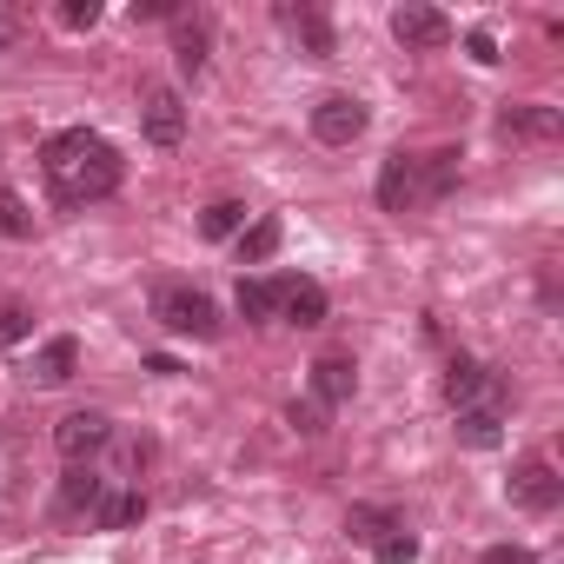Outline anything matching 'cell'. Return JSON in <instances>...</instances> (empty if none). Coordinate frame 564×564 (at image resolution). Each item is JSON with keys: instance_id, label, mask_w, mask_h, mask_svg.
I'll list each match as a JSON object with an SVG mask.
<instances>
[{"instance_id": "1", "label": "cell", "mask_w": 564, "mask_h": 564, "mask_svg": "<svg viewBox=\"0 0 564 564\" xmlns=\"http://www.w3.org/2000/svg\"><path fill=\"white\" fill-rule=\"evenodd\" d=\"M41 166H47V180H54V199H61V206L107 199V193H120V173H127V160H120L100 133H87V127L54 133V140L41 147Z\"/></svg>"}, {"instance_id": "2", "label": "cell", "mask_w": 564, "mask_h": 564, "mask_svg": "<svg viewBox=\"0 0 564 564\" xmlns=\"http://www.w3.org/2000/svg\"><path fill=\"white\" fill-rule=\"evenodd\" d=\"M153 319H160L173 339H219V306H213L199 286H160V293H153Z\"/></svg>"}, {"instance_id": "3", "label": "cell", "mask_w": 564, "mask_h": 564, "mask_svg": "<svg viewBox=\"0 0 564 564\" xmlns=\"http://www.w3.org/2000/svg\"><path fill=\"white\" fill-rule=\"evenodd\" d=\"M272 313L286 319V326H300V333H313V326H326V286L306 279V272L272 279Z\"/></svg>"}, {"instance_id": "4", "label": "cell", "mask_w": 564, "mask_h": 564, "mask_svg": "<svg viewBox=\"0 0 564 564\" xmlns=\"http://www.w3.org/2000/svg\"><path fill=\"white\" fill-rule=\"evenodd\" d=\"M505 498H511L518 511H538V518H544V511H557V505H564V478H557L544 458H524V465L511 471Z\"/></svg>"}, {"instance_id": "5", "label": "cell", "mask_w": 564, "mask_h": 564, "mask_svg": "<svg viewBox=\"0 0 564 564\" xmlns=\"http://www.w3.org/2000/svg\"><path fill=\"white\" fill-rule=\"evenodd\" d=\"M359 133H366V100L326 94V100L313 107V140H319V147H352Z\"/></svg>"}, {"instance_id": "6", "label": "cell", "mask_w": 564, "mask_h": 564, "mask_svg": "<svg viewBox=\"0 0 564 564\" xmlns=\"http://www.w3.org/2000/svg\"><path fill=\"white\" fill-rule=\"evenodd\" d=\"M107 438H113L107 412H67V419L54 425V445H61V458H67V465H87Z\"/></svg>"}, {"instance_id": "7", "label": "cell", "mask_w": 564, "mask_h": 564, "mask_svg": "<svg viewBox=\"0 0 564 564\" xmlns=\"http://www.w3.org/2000/svg\"><path fill=\"white\" fill-rule=\"evenodd\" d=\"M140 127H147L153 147H180V140H186V100H180L173 87H153L147 107H140Z\"/></svg>"}, {"instance_id": "8", "label": "cell", "mask_w": 564, "mask_h": 564, "mask_svg": "<svg viewBox=\"0 0 564 564\" xmlns=\"http://www.w3.org/2000/svg\"><path fill=\"white\" fill-rule=\"evenodd\" d=\"M392 34L405 47H445L452 41V21L438 8H425V0H405V8H392Z\"/></svg>"}, {"instance_id": "9", "label": "cell", "mask_w": 564, "mask_h": 564, "mask_svg": "<svg viewBox=\"0 0 564 564\" xmlns=\"http://www.w3.org/2000/svg\"><path fill=\"white\" fill-rule=\"evenodd\" d=\"M379 206H386V213H412V206H419V160H412V153H392V160L379 166Z\"/></svg>"}, {"instance_id": "10", "label": "cell", "mask_w": 564, "mask_h": 564, "mask_svg": "<svg viewBox=\"0 0 564 564\" xmlns=\"http://www.w3.org/2000/svg\"><path fill=\"white\" fill-rule=\"evenodd\" d=\"M352 386H359V366H352L346 352H326V359L313 366V405H319V412L346 405V399H352Z\"/></svg>"}, {"instance_id": "11", "label": "cell", "mask_w": 564, "mask_h": 564, "mask_svg": "<svg viewBox=\"0 0 564 564\" xmlns=\"http://www.w3.org/2000/svg\"><path fill=\"white\" fill-rule=\"evenodd\" d=\"M445 399L465 412V405H498V386H491V372L478 366V359H452L445 366Z\"/></svg>"}, {"instance_id": "12", "label": "cell", "mask_w": 564, "mask_h": 564, "mask_svg": "<svg viewBox=\"0 0 564 564\" xmlns=\"http://www.w3.org/2000/svg\"><path fill=\"white\" fill-rule=\"evenodd\" d=\"M279 21H286V34L313 54V61H333L339 54V41H333V21L319 14V8H279Z\"/></svg>"}, {"instance_id": "13", "label": "cell", "mask_w": 564, "mask_h": 564, "mask_svg": "<svg viewBox=\"0 0 564 564\" xmlns=\"http://www.w3.org/2000/svg\"><path fill=\"white\" fill-rule=\"evenodd\" d=\"M498 127H505L511 140H557V133H564V113H557V107H531V100H524V107H505V113H498Z\"/></svg>"}, {"instance_id": "14", "label": "cell", "mask_w": 564, "mask_h": 564, "mask_svg": "<svg viewBox=\"0 0 564 564\" xmlns=\"http://www.w3.org/2000/svg\"><path fill=\"white\" fill-rule=\"evenodd\" d=\"M74 372H80V339L61 333V339H47V346L34 352V386H67Z\"/></svg>"}, {"instance_id": "15", "label": "cell", "mask_w": 564, "mask_h": 564, "mask_svg": "<svg viewBox=\"0 0 564 564\" xmlns=\"http://www.w3.org/2000/svg\"><path fill=\"white\" fill-rule=\"evenodd\" d=\"M452 432H458V445H471V452H491V445L505 438V405H465Z\"/></svg>"}, {"instance_id": "16", "label": "cell", "mask_w": 564, "mask_h": 564, "mask_svg": "<svg viewBox=\"0 0 564 564\" xmlns=\"http://www.w3.org/2000/svg\"><path fill=\"white\" fill-rule=\"evenodd\" d=\"M206 21L199 14H173V61H180V74H206Z\"/></svg>"}, {"instance_id": "17", "label": "cell", "mask_w": 564, "mask_h": 564, "mask_svg": "<svg viewBox=\"0 0 564 564\" xmlns=\"http://www.w3.org/2000/svg\"><path fill=\"white\" fill-rule=\"evenodd\" d=\"M452 186H458V153H452V147L425 153V160H419V206H438Z\"/></svg>"}, {"instance_id": "18", "label": "cell", "mask_w": 564, "mask_h": 564, "mask_svg": "<svg viewBox=\"0 0 564 564\" xmlns=\"http://www.w3.org/2000/svg\"><path fill=\"white\" fill-rule=\"evenodd\" d=\"M140 518H147V491H100V505H94V524L100 531H127Z\"/></svg>"}, {"instance_id": "19", "label": "cell", "mask_w": 564, "mask_h": 564, "mask_svg": "<svg viewBox=\"0 0 564 564\" xmlns=\"http://www.w3.org/2000/svg\"><path fill=\"white\" fill-rule=\"evenodd\" d=\"M100 491H107V478H100L94 465H74V471L61 478V511H67V518H74V511H94Z\"/></svg>"}, {"instance_id": "20", "label": "cell", "mask_w": 564, "mask_h": 564, "mask_svg": "<svg viewBox=\"0 0 564 564\" xmlns=\"http://www.w3.org/2000/svg\"><path fill=\"white\" fill-rule=\"evenodd\" d=\"M199 232H206V239H239V232H246V199H213V206L199 213Z\"/></svg>"}, {"instance_id": "21", "label": "cell", "mask_w": 564, "mask_h": 564, "mask_svg": "<svg viewBox=\"0 0 564 564\" xmlns=\"http://www.w3.org/2000/svg\"><path fill=\"white\" fill-rule=\"evenodd\" d=\"M279 252V219L265 213V219H252L246 232H239V265H265Z\"/></svg>"}, {"instance_id": "22", "label": "cell", "mask_w": 564, "mask_h": 564, "mask_svg": "<svg viewBox=\"0 0 564 564\" xmlns=\"http://www.w3.org/2000/svg\"><path fill=\"white\" fill-rule=\"evenodd\" d=\"M392 524H399V518H392V511H379V505H352V518H346V531H352L359 544H379Z\"/></svg>"}, {"instance_id": "23", "label": "cell", "mask_w": 564, "mask_h": 564, "mask_svg": "<svg viewBox=\"0 0 564 564\" xmlns=\"http://www.w3.org/2000/svg\"><path fill=\"white\" fill-rule=\"evenodd\" d=\"M232 306H239V319H272V279H239Z\"/></svg>"}, {"instance_id": "24", "label": "cell", "mask_w": 564, "mask_h": 564, "mask_svg": "<svg viewBox=\"0 0 564 564\" xmlns=\"http://www.w3.org/2000/svg\"><path fill=\"white\" fill-rule=\"evenodd\" d=\"M28 232H34V213H28V199L0 186V239H28Z\"/></svg>"}, {"instance_id": "25", "label": "cell", "mask_w": 564, "mask_h": 564, "mask_svg": "<svg viewBox=\"0 0 564 564\" xmlns=\"http://www.w3.org/2000/svg\"><path fill=\"white\" fill-rule=\"evenodd\" d=\"M28 333H34V313L21 300H0V352H14Z\"/></svg>"}, {"instance_id": "26", "label": "cell", "mask_w": 564, "mask_h": 564, "mask_svg": "<svg viewBox=\"0 0 564 564\" xmlns=\"http://www.w3.org/2000/svg\"><path fill=\"white\" fill-rule=\"evenodd\" d=\"M372 557H379V564H412V557H419V538H412L405 524H392V531L372 544Z\"/></svg>"}, {"instance_id": "27", "label": "cell", "mask_w": 564, "mask_h": 564, "mask_svg": "<svg viewBox=\"0 0 564 564\" xmlns=\"http://www.w3.org/2000/svg\"><path fill=\"white\" fill-rule=\"evenodd\" d=\"M61 28H67V34L100 28V0H61Z\"/></svg>"}, {"instance_id": "28", "label": "cell", "mask_w": 564, "mask_h": 564, "mask_svg": "<svg viewBox=\"0 0 564 564\" xmlns=\"http://www.w3.org/2000/svg\"><path fill=\"white\" fill-rule=\"evenodd\" d=\"M286 419H293V432H306V438H319V432H326V412H319L313 399H306V405L293 399V412H286Z\"/></svg>"}, {"instance_id": "29", "label": "cell", "mask_w": 564, "mask_h": 564, "mask_svg": "<svg viewBox=\"0 0 564 564\" xmlns=\"http://www.w3.org/2000/svg\"><path fill=\"white\" fill-rule=\"evenodd\" d=\"M465 54H471V61H485V67H491V61H498V41H491V34H485V28H471V34H465Z\"/></svg>"}, {"instance_id": "30", "label": "cell", "mask_w": 564, "mask_h": 564, "mask_svg": "<svg viewBox=\"0 0 564 564\" xmlns=\"http://www.w3.org/2000/svg\"><path fill=\"white\" fill-rule=\"evenodd\" d=\"M478 564H531V551H524V544H491Z\"/></svg>"}, {"instance_id": "31", "label": "cell", "mask_w": 564, "mask_h": 564, "mask_svg": "<svg viewBox=\"0 0 564 564\" xmlns=\"http://www.w3.org/2000/svg\"><path fill=\"white\" fill-rule=\"evenodd\" d=\"M133 14H140V21H173L180 8H173V0H140V8H133Z\"/></svg>"}, {"instance_id": "32", "label": "cell", "mask_w": 564, "mask_h": 564, "mask_svg": "<svg viewBox=\"0 0 564 564\" xmlns=\"http://www.w3.org/2000/svg\"><path fill=\"white\" fill-rule=\"evenodd\" d=\"M0 47H8V21H0Z\"/></svg>"}]
</instances>
